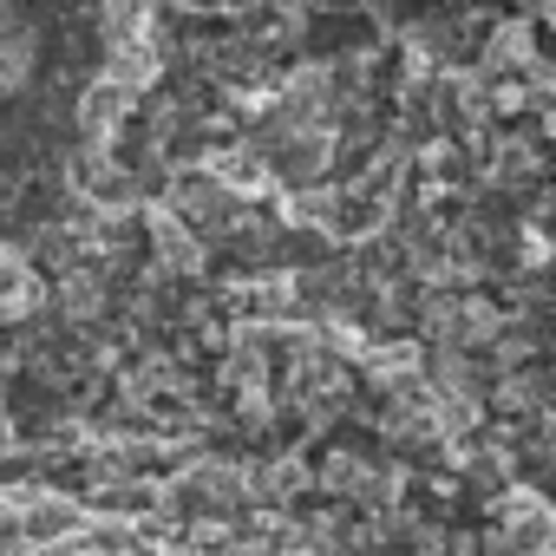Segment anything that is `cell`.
<instances>
[{"instance_id":"obj_1","label":"cell","mask_w":556,"mask_h":556,"mask_svg":"<svg viewBox=\"0 0 556 556\" xmlns=\"http://www.w3.org/2000/svg\"><path fill=\"white\" fill-rule=\"evenodd\" d=\"M164 210H170V216H184V223L216 249V242H229V236L242 229L249 197H242L236 184H223V177H216V164H184V170H170Z\"/></svg>"},{"instance_id":"obj_2","label":"cell","mask_w":556,"mask_h":556,"mask_svg":"<svg viewBox=\"0 0 556 556\" xmlns=\"http://www.w3.org/2000/svg\"><path fill=\"white\" fill-rule=\"evenodd\" d=\"M484 556H556V504L530 484H510L484 510Z\"/></svg>"}]
</instances>
